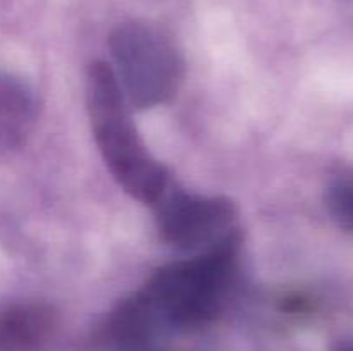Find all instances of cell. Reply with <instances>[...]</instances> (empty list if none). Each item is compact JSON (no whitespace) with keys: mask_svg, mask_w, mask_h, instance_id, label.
I'll return each mask as SVG.
<instances>
[{"mask_svg":"<svg viewBox=\"0 0 353 351\" xmlns=\"http://www.w3.org/2000/svg\"><path fill=\"white\" fill-rule=\"evenodd\" d=\"M326 206L338 226L353 231V172L333 179L326 191Z\"/></svg>","mask_w":353,"mask_h":351,"instance_id":"cell-7","label":"cell"},{"mask_svg":"<svg viewBox=\"0 0 353 351\" xmlns=\"http://www.w3.org/2000/svg\"><path fill=\"white\" fill-rule=\"evenodd\" d=\"M55 330V313L40 301L0 306V351H43Z\"/></svg>","mask_w":353,"mask_h":351,"instance_id":"cell-5","label":"cell"},{"mask_svg":"<svg viewBox=\"0 0 353 351\" xmlns=\"http://www.w3.org/2000/svg\"><path fill=\"white\" fill-rule=\"evenodd\" d=\"M161 237L186 251H205L236 236L238 210L231 200L186 193L174 182L155 203Z\"/></svg>","mask_w":353,"mask_h":351,"instance_id":"cell-4","label":"cell"},{"mask_svg":"<svg viewBox=\"0 0 353 351\" xmlns=\"http://www.w3.org/2000/svg\"><path fill=\"white\" fill-rule=\"evenodd\" d=\"M114 76L124 98L137 109H152L174 96L183 62L169 38L143 23H123L109 40Z\"/></svg>","mask_w":353,"mask_h":351,"instance_id":"cell-3","label":"cell"},{"mask_svg":"<svg viewBox=\"0 0 353 351\" xmlns=\"http://www.w3.org/2000/svg\"><path fill=\"white\" fill-rule=\"evenodd\" d=\"M240 234L195 257L159 268L138 291L162 334L212 320L226 303L240 264Z\"/></svg>","mask_w":353,"mask_h":351,"instance_id":"cell-1","label":"cell"},{"mask_svg":"<svg viewBox=\"0 0 353 351\" xmlns=\"http://www.w3.org/2000/svg\"><path fill=\"white\" fill-rule=\"evenodd\" d=\"M38 102L19 78L0 72V153L19 148L34 129Z\"/></svg>","mask_w":353,"mask_h":351,"instance_id":"cell-6","label":"cell"},{"mask_svg":"<svg viewBox=\"0 0 353 351\" xmlns=\"http://www.w3.org/2000/svg\"><path fill=\"white\" fill-rule=\"evenodd\" d=\"M86 110L95 143L112 178L138 202L155 205L172 181L145 147L131 120L130 103L105 62L95 61L86 72Z\"/></svg>","mask_w":353,"mask_h":351,"instance_id":"cell-2","label":"cell"},{"mask_svg":"<svg viewBox=\"0 0 353 351\" xmlns=\"http://www.w3.org/2000/svg\"><path fill=\"white\" fill-rule=\"evenodd\" d=\"M336 351H353V344H341L336 348Z\"/></svg>","mask_w":353,"mask_h":351,"instance_id":"cell-8","label":"cell"}]
</instances>
